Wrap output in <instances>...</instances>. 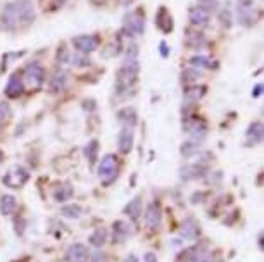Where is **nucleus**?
<instances>
[{"label":"nucleus","mask_w":264,"mask_h":262,"mask_svg":"<svg viewBox=\"0 0 264 262\" xmlns=\"http://www.w3.org/2000/svg\"><path fill=\"white\" fill-rule=\"evenodd\" d=\"M138 59H125V63L121 64V68L116 73V92L128 93L138 79Z\"/></svg>","instance_id":"1"},{"label":"nucleus","mask_w":264,"mask_h":262,"mask_svg":"<svg viewBox=\"0 0 264 262\" xmlns=\"http://www.w3.org/2000/svg\"><path fill=\"white\" fill-rule=\"evenodd\" d=\"M235 12H237V21L240 26H243V28L256 26V23L259 19V11L256 7V4H254V0H237Z\"/></svg>","instance_id":"2"},{"label":"nucleus","mask_w":264,"mask_h":262,"mask_svg":"<svg viewBox=\"0 0 264 262\" xmlns=\"http://www.w3.org/2000/svg\"><path fill=\"white\" fill-rule=\"evenodd\" d=\"M126 36H140L145 31V14L142 11H133L125 17V25H123Z\"/></svg>","instance_id":"3"},{"label":"nucleus","mask_w":264,"mask_h":262,"mask_svg":"<svg viewBox=\"0 0 264 262\" xmlns=\"http://www.w3.org/2000/svg\"><path fill=\"white\" fill-rule=\"evenodd\" d=\"M98 178L104 185H111L112 181L117 178V160H116V155L112 154H107L102 157L100 164H98Z\"/></svg>","instance_id":"4"},{"label":"nucleus","mask_w":264,"mask_h":262,"mask_svg":"<svg viewBox=\"0 0 264 262\" xmlns=\"http://www.w3.org/2000/svg\"><path fill=\"white\" fill-rule=\"evenodd\" d=\"M0 25L7 31H16L17 28H21L16 2H9L2 7V11H0Z\"/></svg>","instance_id":"5"},{"label":"nucleus","mask_w":264,"mask_h":262,"mask_svg":"<svg viewBox=\"0 0 264 262\" xmlns=\"http://www.w3.org/2000/svg\"><path fill=\"white\" fill-rule=\"evenodd\" d=\"M28 179H30V173H28L23 166H14V168L9 169L6 176L2 178L4 185L9 188H19L26 183Z\"/></svg>","instance_id":"6"},{"label":"nucleus","mask_w":264,"mask_h":262,"mask_svg":"<svg viewBox=\"0 0 264 262\" xmlns=\"http://www.w3.org/2000/svg\"><path fill=\"white\" fill-rule=\"evenodd\" d=\"M73 47L76 49V52L79 54H92L98 49V44H100V38L95 36V35H79V36H74L71 40Z\"/></svg>","instance_id":"7"},{"label":"nucleus","mask_w":264,"mask_h":262,"mask_svg":"<svg viewBox=\"0 0 264 262\" xmlns=\"http://www.w3.org/2000/svg\"><path fill=\"white\" fill-rule=\"evenodd\" d=\"M25 79L33 88H40L45 83V69L36 61H33L25 68Z\"/></svg>","instance_id":"8"},{"label":"nucleus","mask_w":264,"mask_h":262,"mask_svg":"<svg viewBox=\"0 0 264 262\" xmlns=\"http://www.w3.org/2000/svg\"><path fill=\"white\" fill-rule=\"evenodd\" d=\"M161 223H163V211H161V206L159 204H149L147 206V211H145V226L149 228L150 231H155L161 228Z\"/></svg>","instance_id":"9"},{"label":"nucleus","mask_w":264,"mask_h":262,"mask_svg":"<svg viewBox=\"0 0 264 262\" xmlns=\"http://www.w3.org/2000/svg\"><path fill=\"white\" fill-rule=\"evenodd\" d=\"M17 7V14H19V23L23 26H30L35 21V7H33L31 0H14Z\"/></svg>","instance_id":"10"},{"label":"nucleus","mask_w":264,"mask_h":262,"mask_svg":"<svg viewBox=\"0 0 264 262\" xmlns=\"http://www.w3.org/2000/svg\"><path fill=\"white\" fill-rule=\"evenodd\" d=\"M185 131L190 135L193 142H202L207 136V125L202 119H188L185 125Z\"/></svg>","instance_id":"11"},{"label":"nucleus","mask_w":264,"mask_h":262,"mask_svg":"<svg viewBox=\"0 0 264 262\" xmlns=\"http://www.w3.org/2000/svg\"><path fill=\"white\" fill-rule=\"evenodd\" d=\"M23 92H25V82H23L19 73H14L6 85V95L9 98H17L19 95H23Z\"/></svg>","instance_id":"12"},{"label":"nucleus","mask_w":264,"mask_h":262,"mask_svg":"<svg viewBox=\"0 0 264 262\" xmlns=\"http://www.w3.org/2000/svg\"><path fill=\"white\" fill-rule=\"evenodd\" d=\"M180 235L181 238H185V240H195V238L200 235V225L197 223L195 217H187L185 221L181 223Z\"/></svg>","instance_id":"13"},{"label":"nucleus","mask_w":264,"mask_h":262,"mask_svg":"<svg viewBox=\"0 0 264 262\" xmlns=\"http://www.w3.org/2000/svg\"><path fill=\"white\" fill-rule=\"evenodd\" d=\"M131 149H133V128H123L117 135V150L126 155Z\"/></svg>","instance_id":"14"},{"label":"nucleus","mask_w":264,"mask_h":262,"mask_svg":"<svg viewBox=\"0 0 264 262\" xmlns=\"http://www.w3.org/2000/svg\"><path fill=\"white\" fill-rule=\"evenodd\" d=\"M188 19L193 26H199V28H204L209 25L211 21V14L206 12L204 9H200L199 6H192L188 9Z\"/></svg>","instance_id":"15"},{"label":"nucleus","mask_w":264,"mask_h":262,"mask_svg":"<svg viewBox=\"0 0 264 262\" xmlns=\"http://www.w3.org/2000/svg\"><path fill=\"white\" fill-rule=\"evenodd\" d=\"M131 235V226L126 221H116L112 225V240L114 244H125Z\"/></svg>","instance_id":"16"},{"label":"nucleus","mask_w":264,"mask_h":262,"mask_svg":"<svg viewBox=\"0 0 264 262\" xmlns=\"http://www.w3.org/2000/svg\"><path fill=\"white\" fill-rule=\"evenodd\" d=\"M90 254H88V249L83 244H74L66 252V259L69 262H87Z\"/></svg>","instance_id":"17"},{"label":"nucleus","mask_w":264,"mask_h":262,"mask_svg":"<svg viewBox=\"0 0 264 262\" xmlns=\"http://www.w3.org/2000/svg\"><path fill=\"white\" fill-rule=\"evenodd\" d=\"M262 135H264V128H262V121H254L247 130V145L249 147H256L262 142Z\"/></svg>","instance_id":"18"},{"label":"nucleus","mask_w":264,"mask_h":262,"mask_svg":"<svg viewBox=\"0 0 264 262\" xmlns=\"http://www.w3.org/2000/svg\"><path fill=\"white\" fill-rule=\"evenodd\" d=\"M207 92V87H188L183 92V104L188 106H195L199 100L204 97Z\"/></svg>","instance_id":"19"},{"label":"nucleus","mask_w":264,"mask_h":262,"mask_svg":"<svg viewBox=\"0 0 264 262\" xmlns=\"http://www.w3.org/2000/svg\"><path fill=\"white\" fill-rule=\"evenodd\" d=\"M66 85H68V74H66V71H63V69L55 71V73L50 76V79H49L50 93H60L66 88Z\"/></svg>","instance_id":"20"},{"label":"nucleus","mask_w":264,"mask_h":262,"mask_svg":"<svg viewBox=\"0 0 264 262\" xmlns=\"http://www.w3.org/2000/svg\"><path fill=\"white\" fill-rule=\"evenodd\" d=\"M206 174V166L193 163V164H187L185 168H181V179L185 181H192L197 178H202Z\"/></svg>","instance_id":"21"},{"label":"nucleus","mask_w":264,"mask_h":262,"mask_svg":"<svg viewBox=\"0 0 264 262\" xmlns=\"http://www.w3.org/2000/svg\"><path fill=\"white\" fill-rule=\"evenodd\" d=\"M155 25L159 26V30L163 33H169L173 31V16L168 12L166 7H161L159 9V12L155 14Z\"/></svg>","instance_id":"22"},{"label":"nucleus","mask_w":264,"mask_h":262,"mask_svg":"<svg viewBox=\"0 0 264 262\" xmlns=\"http://www.w3.org/2000/svg\"><path fill=\"white\" fill-rule=\"evenodd\" d=\"M185 44L190 50H202L207 44L206 36L199 31H188L185 36Z\"/></svg>","instance_id":"23"},{"label":"nucleus","mask_w":264,"mask_h":262,"mask_svg":"<svg viewBox=\"0 0 264 262\" xmlns=\"http://www.w3.org/2000/svg\"><path fill=\"white\" fill-rule=\"evenodd\" d=\"M117 121L121 123L123 128H133L136 125V111L133 107H125L117 112Z\"/></svg>","instance_id":"24"},{"label":"nucleus","mask_w":264,"mask_h":262,"mask_svg":"<svg viewBox=\"0 0 264 262\" xmlns=\"http://www.w3.org/2000/svg\"><path fill=\"white\" fill-rule=\"evenodd\" d=\"M142 195H136V197L133 200H130V204L125 207V214L128 216L130 219H133V221H136V219L140 217V214H142Z\"/></svg>","instance_id":"25"},{"label":"nucleus","mask_w":264,"mask_h":262,"mask_svg":"<svg viewBox=\"0 0 264 262\" xmlns=\"http://www.w3.org/2000/svg\"><path fill=\"white\" fill-rule=\"evenodd\" d=\"M16 209H17V202L12 195H4V197L0 198V212H2L4 216H11V214L16 212Z\"/></svg>","instance_id":"26"},{"label":"nucleus","mask_w":264,"mask_h":262,"mask_svg":"<svg viewBox=\"0 0 264 262\" xmlns=\"http://www.w3.org/2000/svg\"><path fill=\"white\" fill-rule=\"evenodd\" d=\"M73 193H74V190H73L71 185H63V187H59L54 192V200H55V202H59V204L68 202V200H71Z\"/></svg>","instance_id":"27"},{"label":"nucleus","mask_w":264,"mask_h":262,"mask_svg":"<svg viewBox=\"0 0 264 262\" xmlns=\"http://www.w3.org/2000/svg\"><path fill=\"white\" fill-rule=\"evenodd\" d=\"M106 241H107V231L104 230V228H97V230L90 235V238H88V244L92 247H95V249L102 247Z\"/></svg>","instance_id":"28"},{"label":"nucleus","mask_w":264,"mask_h":262,"mask_svg":"<svg viewBox=\"0 0 264 262\" xmlns=\"http://www.w3.org/2000/svg\"><path fill=\"white\" fill-rule=\"evenodd\" d=\"M218 12H219L221 26L226 28V30H230L233 25V12H232V9H230V6H223L221 9H218Z\"/></svg>","instance_id":"29"},{"label":"nucleus","mask_w":264,"mask_h":262,"mask_svg":"<svg viewBox=\"0 0 264 262\" xmlns=\"http://www.w3.org/2000/svg\"><path fill=\"white\" fill-rule=\"evenodd\" d=\"M190 68H195V69H211L213 68V61L209 59V57L206 55H195L190 59Z\"/></svg>","instance_id":"30"},{"label":"nucleus","mask_w":264,"mask_h":262,"mask_svg":"<svg viewBox=\"0 0 264 262\" xmlns=\"http://www.w3.org/2000/svg\"><path fill=\"white\" fill-rule=\"evenodd\" d=\"M85 157L90 164L97 163V157H98V142L97 140H90L85 147Z\"/></svg>","instance_id":"31"},{"label":"nucleus","mask_w":264,"mask_h":262,"mask_svg":"<svg viewBox=\"0 0 264 262\" xmlns=\"http://www.w3.org/2000/svg\"><path fill=\"white\" fill-rule=\"evenodd\" d=\"M60 214L68 219H79L82 217V207L78 204H69V206H64L60 209Z\"/></svg>","instance_id":"32"},{"label":"nucleus","mask_w":264,"mask_h":262,"mask_svg":"<svg viewBox=\"0 0 264 262\" xmlns=\"http://www.w3.org/2000/svg\"><path fill=\"white\" fill-rule=\"evenodd\" d=\"M202 78V71L195 68H188L181 73V82L183 83H195Z\"/></svg>","instance_id":"33"},{"label":"nucleus","mask_w":264,"mask_h":262,"mask_svg":"<svg viewBox=\"0 0 264 262\" xmlns=\"http://www.w3.org/2000/svg\"><path fill=\"white\" fill-rule=\"evenodd\" d=\"M180 152L185 159H190V157L195 155L197 152H200V145H199V142H187V144L181 145Z\"/></svg>","instance_id":"34"},{"label":"nucleus","mask_w":264,"mask_h":262,"mask_svg":"<svg viewBox=\"0 0 264 262\" xmlns=\"http://www.w3.org/2000/svg\"><path fill=\"white\" fill-rule=\"evenodd\" d=\"M197 6L204 9L206 12L213 14L219 9V0H197Z\"/></svg>","instance_id":"35"},{"label":"nucleus","mask_w":264,"mask_h":262,"mask_svg":"<svg viewBox=\"0 0 264 262\" xmlns=\"http://www.w3.org/2000/svg\"><path fill=\"white\" fill-rule=\"evenodd\" d=\"M71 63L73 66H76V68H87V66H90V59H88V55L76 52V54L71 57Z\"/></svg>","instance_id":"36"},{"label":"nucleus","mask_w":264,"mask_h":262,"mask_svg":"<svg viewBox=\"0 0 264 262\" xmlns=\"http://www.w3.org/2000/svg\"><path fill=\"white\" fill-rule=\"evenodd\" d=\"M11 116V107L6 102H0V123H4L6 119Z\"/></svg>","instance_id":"37"},{"label":"nucleus","mask_w":264,"mask_h":262,"mask_svg":"<svg viewBox=\"0 0 264 262\" xmlns=\"http://www.w3.org/2000/svg\"><path fill=\"white\" fill-rule=\"evenodd\" d=\"M88 259H90V262H109V259H107V255L102 254V252H95V254L90 255Z\"/></svg>","instance_id":"38"},{"label":"nucleus","mask_w":264,"mask_h":262,"mask_svg":"<svg viewBox=\"0 0 264 262\" xmlns=\"http://www.w3.org/2000/svg\"><path fill=\"white\" fill-rule=\"evenodd\" d=\"M190 262H211V257L207 254H195L190 259Z\"/></svg>","instance_id":"39"},{"label":"nucleus","mask_w":264,"mask_h":262,"mask_svg":"<svg viewBox=\"0 0 264 262\" xmlns=\"http://www.w3.org/2000/svg\"><path fill=\"white\" fill-rule=\"evenodd\" d=\"M159 50H161V55L163 57H168L169 55V50H168V44H166V42H161V44H159Z\"/></svg>","instance_id":"40"},{"label":"nucleus","mask_w":264,"mask_h":262,"mask_svg":"<svg viewBox=\"0 0 264 262\" xmlns=\"http://www.w3.org/2000/svg\"><path fill=\"white\" fill-rule=\"evenodd\" d=\"M261 95H262V85L261 83H259V85H256V88H254L252 90V97H261Z\"/></svg>","instance_id":"41"},{"label":"nucleus","mask_w":264,"mask_h":262,"mask_svg":"<svg viewBox=\"0 0 264 262\" xmlns=\"http://www.w3.org/2000/svg\"><path fill=\"white\" fill-rule=\"evenodd\" d=\"M144 262H157V255L152 254V252H149V254H145Z\"/></svg>","instance_id":"42"},{"label":"nucleus","mask_w":264,"mask_h":262,"mask_svg":"<svg viewBox=\"0 0 264 262\" xmlns=\"http://www.w3.org/2000/svg\"><path fill=\"white\" fill-rule=\"evenodd\" d=\"M123 262H138V259H136V255H133V254H131V255H128V257H126V259L123 260Z\"/></svg>","instance_id":"43"},{"label":"nucleus","mask_w":264,"mask_h":262,"mask_svg":"<svg viewBox=\"0 0 264 262\" xmlns=\"http://www.w3.org/2000/svg\"><path fill=\"white\" fill-rule=\"evenodd\" d=\"M92 4H95V6H102V4H107L109 0H90Z\"/></svg>","instance_id":"44"},{"label":"nucleus","mask_w":264,"mask_h":262,"mask_svg":"<svg viewBox=\"0 0 264 262\" xmlns=\"http://www.w3.org/2000/svg\"><path fill=\"white\" fill-rule=\"evenodd\" d=\"M2 159H4V154H2V152H0V163H2Z\"/></svg>","instance_id":"45"}]
</instances>
